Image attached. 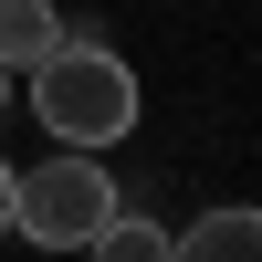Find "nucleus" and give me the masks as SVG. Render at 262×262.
<instances>
[{
	"label": "nucleus",
	"mask_w": 262,
	"mask_h": 262,
	"mask_svg": "<svg viewBox=\"0 0 262 262\" xmlns=\"http://www.w3.org/2000/svg\"><path fill=\"white\" fill-rule=\"evenodd\" d=\"M84 252H105V262H168V231H158V221H137V210H105Z\"/></svg>",
	"instance_id": "nucleus-5"
},
{
	"label": "nucleus",
	"mask_w": 262,
	"mask_h": 262,
	"mask_svg": "<svg viewBox=\"0 0 262 262\" xmlns=\"http://www.w3.org/2000/svg\"><path fill=\"white\" fill-rule=\"evenodd\" d=\"M0 105H11V63H0Z\"/></svg>",
	"instance_id": "nucleus-7"
},
{
	"label": "nucleus",
	"mask_w": 262,
	"mask_h": 262,
	"mask_svg": "<svg viewBox=\"0 0 262 262\" xmlns=\"http://www.w3.org/2000/svg\"><path fill=\"white\" fill-rule=\"evenodd\" d=\"M11 179H21V168H11V158H0V231H11Z\"/></svg>",
	"instance_id": "nucleus-6"
},
{
	"label": "nucleus",
	"mask_w": 262,
	"mask_h": 262,
	"mask_svg": "<svg viewBox=\"0 0 262 262\" xmlns=\"http://www.w3.org/2000/svg\"><path fill=\"white\" fill-rule=\"evenodd\" d=\"M105 210H116V179L95 168V147H63V158H42L32 179H11V231L42 242V252H84Z\"/></svg>",
	"instance_id": "nucleus-2"
},
{
	"label": "nucleus",
	"mask_w": 262,
	"mask_h": 262,
	"mask_svg": "<svg viewBox=\"0 0 262 262\" xmlns=\"http://www.w3.org/2000/svg\"><path fill=\"white\" fill-rule=\"evenodd\" d=\"M53 42H63V11H53V0H0V63H11V74L42 63Z\"/></svg>",
	"instance_id": "nucleus-4"
},
{
	"label": "nucleus",
	"mask_w": 262,
	"mask_h": 262,
	"mask_svg": "<svg viewBox=\"0 0 262 262\" xmlns=\"http://www.w3.org/2000/svg\"><path fill=\"white\" fill-rule=\"evenodd\" d=\"M11 84H21V105H32L63 147H116L126 126H137V74H126V53H105V42H74V32H63L53 53L21 63Z\"/></svg>",
	"instance_id": "nucleus-1"
},
{
	"label": "nucleus",
	"mask_w": 262,
	"mask_h": 262,
	"mask_svg": "<svg viewBox=\"0 0 262 262\" xmlns=\"http://www.w3.org/2000/svg\"><path fill=\"white\" fill-rule=\"evenodd\" d=\"M168 252H189V262H262V210L252 200H221L189 231H168Z\"/></svg>",
	"instance_id": "nucleus-3"
}]
</instances>
